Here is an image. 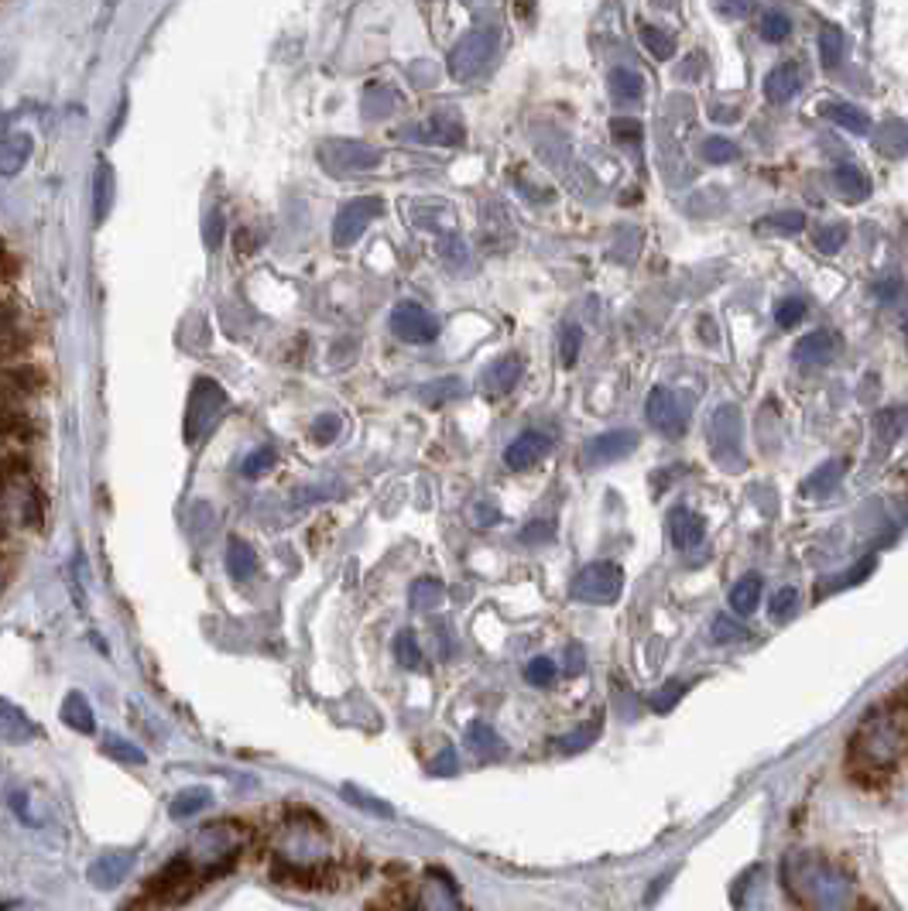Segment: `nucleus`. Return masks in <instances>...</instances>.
<instances>
[{
  "instance_id": "obj_28",
  "label": "nucleus",
  "mask_w": 908,
  "mask_h": 911,
  "mask_svg": "<svg viewBox=\"0 0 908 911\" xmlns=\"http://www.w3.org/2000/svg\"><path fill=\"white\" fill-rule=\"evenodd\" d=\"M761 603V579L758 576H744L734 589H731V607L740 618H751Z\"/></svg>"
},
{
  "instance_id": "obj_61",
  "label": "nucleus",
  "mask_w": 908,
  "mask_h": 911,
  "mask_svg": "<svg viewBox=\"0 0 908 911\" xmlns=\"http://www.w3.org/2000/svg\"><path fill=\"white\" fill-rule=\"evenodd\" d=\"M8 124H11V117H8V114H0V134L8 130Z\"/></svg>"
},
{
  "instance_id": "obj_23",
  "label": "nucleus",
  "mask_w": 908,
  "mask_h": 911,
  "mask_svg": "<svg viewBox=\"0 0 908 911\" xmlns=\"http://www.w3.org/2000/svg\"><path fill=\"white\" fill-rule=\"evenodd\" d=\"M823 117L834 120L837 127L850 130V134H871V117L861 111V106L850 103H823Z\"/></svg>"
},
{
  "instance_id": "obj_36",
  "label": "nucleus",
  "mask_w": 908,
  "mask_h": 911,
  "mask_svg": "<svg viewBox=\"0 0 908 911\" xmlns=\"http://www.w3.org/2000/svg\"><path fill=\"white\" fill-rule=\"evenodd\" d=\"M394 103H398V96H394L388 87H373V90H367V96H364V117H367V120L388 117V114L394 111Z\"/></svg>"
},
{
  "instance_id": "obj_19",
  "label": "nucleus",
  "mask_w": 908,
  "mask_h": 911,
  "mask_svg": "<svg viewBox=\"0 0 908 911\" xmlns=\"http://www.w3.org/2000/svg\"><path fill=\"white\" fill-rule=\"evenodd\" d=\"M62 723L76 734H93L96 730V716L90 710V700L83 692H69L62 703Z\"/></svg>"
},
{
  "instance_id": "obj_25",
  "label": "nucleus",
  "mask_w": 908,
  "mask_h": 911,
  "mask_svg": "<svg viewBox=\"0 0 908 911\" xmlns=\"http://www.w3.org/2000/svg\"><path fill=\"white\" fill-rule=\"evenodd\" d=\"M28 154H32L28 134H18V138L0 141V175H18L21 165L28 162Z\"/></svg>"
},
{
  "instance_id": "obj_37",
  "label": "nucleus",
  "mask_w": 908,
  "mask_h": 911,
  "mask_svg": "<svg viewBox=\"0 0 908 911\" xmlns=\"http://www.w3.org/2000/svg\"><path fill=\"white\" fill-rule=\"evenodd\" d=\"M798 607H803V600H798V589H792V586L779 589V593H774V600H771V621H774V624L792 621L795 613H798Z\"/></svg>"
},
{
  "instance_id": "obj_31",
  "label": "nucleus",
  "mask_w": 908,
  "mask_h": 911,
  "mask_svg": "<svg viewBox=\"0 0 908 911\" xmlns=\"http://www.w3.org/2000/svg\"><path fill=\"white\" fill-rule=\"evenodd\" d=\"M700 154H703V162H710V165H731V162H737V158H740V148L731 138H720V134H716V138L703 141Z\"/></svg>"
},
{
  "instance_id": "obj_55",
  "label": "nucleus",
  "mask_w": 908,
  "mask_h": 911,
  "mask_svg": "<svg viewBox=\"0 0 908 911\" xmlns=\"http://www.w3.org/2000/svg\"><path fill=\"white\" fill-rule=\"evenodd\" d=\"M898 288H901L898 278L877 281V285H874V299H877V302H895V299H898Z\"/></svg>"
},
{
  "instance_id": "obj_42",
  "label": "nucleus",
  "mask_w": 908,
  "mask_h": 911,
  "mask_svg": "<svg viewBox=\"0 0 908 911\" xmlns=\"http://www.w3.org/2000/svg\"><path fill=\"white\" fill-rule=\"evenodd\" d=\"M758 32H761V38L765 42H785L789 38V32H792V24H789V18L785 14H765L761 18V24H758Z\"/></svg>"
},
{
  "instance_id": "obj_16",
  "label": "nucleus",
  "mask_w": 908,
  "mask_h": 911,
  "mask_svg": "<svg viewBox=\"0 0 908 911\" xmlns=\"http://www.w3.org/2000/svg\"><path fill=\"white\" fill-rule=\"evenodd\" d=\"M834 350H837V339L830 333H809L795 343V360L806 367H819L834 360Z\"/></svg>"
},
{
  "instance_id": "obj_56",
  "label": "nucleus",
  "mask_w": 908,
  "mask_h": 911,
  "mask_svg": "<svg viewBox=\"0 0 908 911\" xmlns=\"http://www.w3.org/2000/svg\"><path fill=\"white\" fill-rule=\"evenodd\" d=\"M473 515H476L473 521H476L480 528H487V524H494V521L501 518L497 507H487V504H476V507H473Z\"/></svg>"
},
{
  "instance_id": "obj_24",
  "label": "nucleus",
  "mask_w": 908,
  "mask_h": 911,
  "mask_svg": "<svg viewBox=\"0 0 908 911\" xmlns=\"http://www.w3.org/2000/svg\"><path fill=\"white\" fill-rule=\"evenodd\" d=\"M111 203H114V169L106 165V162H100L96 172H93V220L96 223L106 220Z\"/></svg>"
},
{
  "instance_id": "obj_35",
  "label": "nucleus",
  "mask_w": 908,
  "mask_h": 911,
  "mask_svg": "<svg viewBox=\"0 0 908 911\" xmlns=\"http://www.w3.org/2000/svg\"><path fill=\"white\" fill-rule=\"evenodd\" d=\"M463 394V384L457 378H442V381H433V384H425L418 388V397L425 401V405H442V401H452V397H460Z\"/></svg>"
},
{
  "instance_id": "obj_41",
  "label": "nucleus",
  "mask_w": 908,
  "mask_h": 911,
  "mask_svg": "<svg viewBox=\"0 0 908 911\" xmlns=\"http://www.w3.org/2000/svg\"><path fill=\"white\" fill-rule=\"evenodd\" d=\"M394 655H398V661H402L405 668H418L422 665V651H418V641H415L412 631H402V634L394 637Z\"/></svg>"
},
{
  "instance_id": "obj_38",
  "label": "nucleus",
  "mask_w": 908,
  "mask_h": 911,
  "mask_svg": "<svg viewBox=\"0 0 908 911\" xmlns=\"http://www.w3.org/2000/svg\"><path fill=\"white\" fill-rule=\"evenodd\" d=\"M0 433L4 436H11V439H32L35 436V425H32V418L24 415V412H4L0 415Z\"/></svg>"
},
{
  "instance_id": "obj_57",
  "label": "nucleus",
  "mask_w": 908,
  "mask_h": 911,
  "mask_svg": "<svg viewBox=\"0 0 908 911\" xmlns=\"http://www.w3.org/2000/svg\"><path fill=\"white\" fill-rule=\"evenodd\" d=\"M679 692H682V685H673L669 692H662L658 700H655V710H658V713H665V710H669V706L679 700Z\"/></svg>"
},
{
  "instance_id": "obj_47",
  "label": "nucleus",
  "mask_w": 908,
  "mask_h": 911,
  "mask_svg": "<svg viewBox=\"0 0 908 911\" xmlns=\"http://www.w3.org/2000/svg\"><path fill=\"white\" fill-rule=\"evenodd\" d=\"M343 795H346V802H350V806H360V809H367V812H373V816H391V809L384 806V802H373L370 795H364V792L354 788V785H343Z\"/></svg>"
},
{
  "instance_id": "obj_15",
  "label": "nucleus",
  "mask_w": 908,
  "mask_h": 911,
  "mask_svg": "<svg viewBox=\"0 0 908 911\" xmlns=\"http://www.w3.org/2000/svg\"><path fill=\"white\" fill-rule=\"evenodd\" d=\"M798 87H803V69H798L795 62H782L779 69H771L768 79H765V96L771 103H789Z\"/></svg>"
},
{
  "instance_id": "obj_27",
  "label": "nucleus",
  "mask_w": 908,
  "mask_h": 911,
  "mask_svg": "<svg viewBox=\"0 0 908 911\" xmlns=\"http://www.w3.org/2000/svg\"><path fill=\"white\" fill-rule=\"evenodd\" d=\"M227 573L233 579H251L257 573V552L248 542L230 539V545H227Z\"/></svg>"
},
{
  "instance_id": "obj_14",
  "label": "nucleus",
  "mask_w": 908,
  "mask_h": 911,
  "mask_svg": "<svg viewBox=\"0 0 908 911\" xmlns=\"http://www.w3.org/2000/svg\"><path fill=\"white\" fill-rule=\"evenodd\" d=\"M518 381H521V357H518V354H507V357L494 360V364L484 370V391H487L491 397L507 394Z\"/></svg>"
},
{
  "instance_id": "obj_46",
  "label": "nucleus",
  "mask_w": 908,
  "mask_h": 911,
  "mask_svg": "<svg viewBox=\"0 0 908 911\" xmlns=\"http://www.w3.org/2000/svg\"><path fill=\"white\" fill-rule=\"evenodd\" d=\"M806 319V302L803 299H785V302H779V309H774V323L779 326H795V323H803Z\"/></svg>"
},
{
  "instance_id": "obj_11",
  "label": "nucleus",
  "mask_w": 908,
  "mask_h": 911,
  "mask_svg": "<svg viewBox=\"0 0 908 911\" xmlns=\"http://www.w3.org/2000/svg\"><path fill=\"white\" fill-rule=\"evenodd\" d=\"M669 539L679 552H692L697 545H703L706 524H703L700 515H692L689 507H673L669 511Z\"/></svg>"
},
{
  "instance_id": "obj_40",
  "label": "nucleus",
  "mask_w": 908,
  "mask_h": 911,
  "mask_svg": "<svg viewBox=\"0 0 908 911\" xmlns=\"http://www.w3.org/2000/svg\"><path fill=\"white\" fill-rule=\"evenodd\" d=\"M467 743L476 750V754H484V758H487V754H497V750H501V740L494 737L491 727H484V723H473L470 734H467Z\"/></svg>"
},
{
  "instance_id": "obj_30",
  "label": "nucleus",
  "mask_w": 908,
  "mask_h": 911,
  "mask_svg": "<svg viewBox=\"0 0 908 911\" xmlns=\"http://www.w3.org/2000/svg\"><path fill=\"white\" fill-rule=\"evenodd\" d=\"M819 56H823L826 69H837L843 62V32L837 28V24H826V28L819 32Z\"/></svg>"
},
{
  "instance_id": "obj_22",
  "label": "nucleus",
  "mask_w": 908,
  "mask_h": 911,
  "mask_svg": "<svg viewBox=\"0 0 908 911\" xmlns=\"http://www.w3.org/2000/svg\"><path fill=\"white\" fill-rule=\"evenodd\" d=\"M607 87H610V96L624 106L645 96V79H641V72H634V69H613L607 76Z\"/></svg>"
},
{
  "instance_id": "obj_13",
  "label": "nucleus",
  "mask_w": 908,
  "mask_h": 911,
  "mask_svg": "<svg viewBox=\"0 0 908 911\" xmlns=\"http://www.w3.org/2000/svg\"><path fill=\"white\" fill-rule=\"evenodd\" d=\"M549 449H552V439H549V436H542V433H525V436H518L512 446H507L504 463L512 466V470H528V466H536Z\"/></svg>"
},
{
  "instance_id": "obj_5",
  "label": "nucleus",
  "mask_w": 908,
  "mask_h": 911,
  "mask_svg": "<svg viewBox=\"0 0 908 911\" xmlns=\"http://www.w3.org/2000/svg\"><path fill=\"white\" fill-rule=\"evenodd\" d=\"M227 408V394L217 381L199 378L189 391V408H185V442H199Z\"/></svg>"
},
{
  "instance_id": "obj_3",
  "label": "nucleus",
  "mask_w": 908,
  "mask_h": 911,
  "mask_svg": "<svg viewBox=\"0 0 908 911\" xmlns=\"http://www.w3.org/2000/svg\"><path fill=\"white\" fill-rule=\"evenodd\" d=\"M621 593H624V569L618 562H590L570 583V597L576 603H590V607H610L621 600Z\"/></svg>"
},
{
  "instance_id": "obj_18",
  "label": "nucleus",
  "mask_w": 908,
  "mask_h": 911,
  "mask_svg": "<svg viewBox=\"0 0 908 911\" xmlns=\"http://www.w3.org/2000/svg\"><path fill=\"white\" fill-rule=\"evenodd\" d=\"M32 737H35V727L28 723V716H24L14 703L0 700V740H8V743H28Z\"/></svg>"
},
{
  "instance_id": "obj_20",
  "label": "nucleus",
  "mask_w": 908,
  "mask_h": 911,
  "mask_svg": "<svg viewBox=\"0 0 908 911\" xmlns=\"http://www.w3.org/2000/svg\"><path fill=\"white\" fill-rule=\"evenodd\" d=\"M834 185L843 193V199H850V203H864L871 196V178L858 165H850V162L834 169Z\"/></svg>"
},
{
  "instance_id": "obj_62",
  "label": "nucleus",
  "mask_w": 908,
  "mask_h": 911,
  "mask_svg": "<svg viewBox=\"0 0 908 911\" xmlns=\"http://www.w3.org/2000/svg\"><path fill=\"white\" fill-rule=\"evenodd\" d=\"M905 339H908V326H905Z\"/></svg>"
},
{
  "instance_id": "obj_54",
  "label": "nucleus",
  "mask_w": 908,
  "mask_h": 911,
  "mask_svg": "<svg viewBox=\"0 0 908 911\" xmlns=\"http://www.w3.org/2000/svg\"><path fill=\"white\" fill-rule=\"evenodd\" d=\"M220 237H223V217H220V212H209V220H206V247H217Z\"/></svg>"
},
{
  "instance_id": "obj_4",
  "label": "nucleus",
  "mask_w": 908,
  "mask_h": 911,
  "mask_svg": "<svg viewBox=\"0 0 908 911\" xmlns=\"http://www.w3.org/2000/svg\"><path fill=\"white\" fill-rule=\"evenodd\" d=\"M713 463L724 473H744V449H740V412L734 405H720L706 425Z\"/></svg>"
},
{
  "instance_id": "obj_21",
  "label": "nucleus",
  "mask_w": 908,
  "mask_h": 911,
  "mask_svg": "<svg viewBox=\"0 0 908 911\" xmlns=\"http://www.w3.org/2000/svg\"><path fill=\"white\" fill-rule=\"evenodd\" d=\"M874 148L885 158H905L908 154V124L905 120H885L874 134Z\"/></svg>"
},
{
  "instance_id": "obj_26",
  "label": "nucleus",
  "mask_w": 908,
  "mask_h": 911,
  "mask_svg": "<svg viewBox=\"0 0 908 911\" xmlns=\"http://www.w3.org/2000/svg\"><path fill=\"white\" fill-rule=\"evenodd\" d=\"M100 750L111 761H117V764H148V754L145 750L135 743V740H127V737H117V734H106L103 737V743H100Z\"/></svg>"
},
{
  "instance_id": "obj_58",
  "label": "nucleus",
  "mask_w": 908,
  "mask_h": 911,
  "mask_svg": "<svg viewBox=\"0 0 908 911\" xmlns=\"http://www.w3.org/2000/svg\"><path fill=\"white\" fill-rule=\"evenodd\" d=\"M579 668H583V651H579V648L573 645V648L566 651V672H570V676H576Z\"/></svg>"
},
{
  "instance_id": "obj_43",
  "label": "nucleus",
  "mask_w": 908,
  "mask_h": 911,
  "mask_svg": "<svg viewBox=\"0 0 908 911\" xmlns=\"http://www.w3.org/2000/svg\"><path fill=\"white\" fill-rule=\"evenodd\" d=\"M847 237H850V230L843 227V223H834V227H823L819 233H816V247L823 251V254H837L843 244H847Z\"/></svg>"
},
{
  "instance_id": "obj_48",
  "label": "nucleus",
  "mask_w": 908,
  "mask_h": 911,
  "mask_svg": "<svg viewBox=\"0 0 908 911\" xmlns=\"http://www.w3.org/2000/svg\"><path fill=\"white\" fill-rule=\"evenodd\" d=\"M518 539H521V545H545V542L555 539V528L549 521H531Z\"/></svg>"
},
{
  "instance_id": "obj_44",
  "label": "nucleus",
  "mask_w": 908,
  "mask_h": 911,
  "mask_svg": "<svg viewBox=\"0 0 908 911\" xmlns=\"http://www.w3.org/2000/svg\"><path fill=\"white\" fill-rule=\"evenodd\" d=\"M761 227L765 230H779V233H798V230L806 227V217H803V212H792V209L789 212H771V217Z\"/></svg>"
},
{
  "instance_id": "obj_1",
  "label": "nucleus",
  "mask_w": 908,
  "mask_h": 911,
  "mask_svg": "<svg viewBox=\"0 0 908 911\" xmlns=\"http://www.w3.org/2000/svg\"><path fill=\"white\" fill-rule=\"evenodd\" d=\"M898 692L888 706L871 713L850 737L847 747V771L861 788H885L898 771L901 758L908 754V703Z\"/></svg>"
},
{
  "instance_id": "obj_52",
  "label": "nucleus",
  "mask_w": 908,
  "mask_h": 911,
  "mask_svg": "<svg viewBox=\"0 0 908 911\" xmlns=\"http://www.w3.org/2000/svg\"><path fill=\"white\" fill-rule=\"evenodd\" d=\"M11 378H14L18 388H28V391H38L45 384V373L38 367H21V370L11 373Z\"/></svg>"
},
{
  "instance_id": "obj_39",
  "label": "nucleus",
  "mask_w": 908,
  "mask_h": 911,
  "mask_svg": "<svg viewBox=\"0 0 908 911\" xmlns=\"http://www.w3.org/2000/svg\"><path fill=\"white\" fill-rule=\"evenodd\" d=\"M272 463H275V452H272V446H261V449H254L251 456L244 463H240V473H244L248 480H257V476H264L272 470Z\"/></svg>"
},
{
  "instance_id": "obj_45",
  "label": "nucleus",
  "mask_w": 908,
  "mask_h": 911,
  "mask_svg": "<svg viewBox=\"0 0 908 911\" xmlns=\"http://www.w3.org/2000/svg\"><path fill=\"white\" fill-rule=\"evenodd\" d=\"M710 634H713V641H720V645H731V641H744L747 637V627H740L737 621H731V618L720 613V618H713Z\"/></svg>"
},
{
  "instance_id": "obj_50",
  "label": "nucleus",
  "mask_w": 908,
  "mask_h": 911,
  "mask_svg": "<svg viewBox=\"0 0 908 911\" xmlns=\"http://www.w3.org/2000/svg\"><path fill=\"white\" fill-rule=\"evenodd\" d=\"M579 330L576 326H563V333H559V343H563V364L573 367L576 364V354H579Z\"/></svg>"
},
{
  "instance_id": "obj_17",
  "label": "nucleus",
  "mask_w": 908,
  "mask_h": 911,
  "mask_svg": "<svg viewBox=\"0 0 908 911\" xmlns=\"http://www.w3.org/2000/svg\"><path fill=\"white\" fill-rule=\"evenodd\" d=\"M843 473H847V463H843V460L823 463L819 470H813V473L803 480V487H798V494H803V497H826L830 491H837V484L843 480Z\"/></svg>"
},
{
  "instance_id": "obj_6",
  "label": "nucleus",
  "mask_w": 908,
  "mask_h": 911,
  "mask_svg": "<svg viewBox=\"0 0 908 911\" xmlns=\"http://www.w3.org/2000/svg\"><path fill=\"white\" fill-rule=\"evenodd\" d=\"M319 158H323V169L333 175H350V172H370L378 169L381 151L370 148L364 141H323L319 145Z\"/></svg>"
},
{
  "instance_id": "obj_2",
  "label": "nucleus",
  "mask_w": 908,
  "mask_h": 911,
  "mask_svg": "<svg viewBox=\"0 0 908 911\" xmlns=\"http://www.w3.org/2000/svg\"><path fill=\"white\" fill-rule=\"evenodd\" d=\"M501 51V28L497 24H480V28H470L449 51V72L460 83H470V79L484 76L491 69V62Z\"/></svg>"
},
{
  "instance_id": "obj_7",
  "label": "nucleus",
  "mask_w": 908,
  "mask_h": 911,
  "mask_svg": "<svg viewBox=\"0 0 908 911\" xmlns=\"http://www.w3.org/2000/svg\"><path fill=\"white\" fill-rule=\"evenodd\" d=\"M384 212V203L378 196H360L354 203H346L340 212H336V223H333V244L336 247H350L357 244V240L364 237V230L378 220Z\"/></svg>"
},
{
  "instance_id": "obj_29",
  "label": "nucleus",
  "mask_w": 908,
  "mask_h": 911,
  "mask_svg": "<svg viewBox=\"0 0 908 911\" xmlns=\"http://www.w3.org/2000/svg\"><path fill=\"white\" fill-rule=\"evenodd\" d=\"M637 35H641V42H645V48L652 51L655 59H673L676 56V38L665 28H655V24H641Z\"/></svg>"
},
{
  "instance_id": "obj_60",
  "label": "nucleus",
  "mask_w": 908,
  "mask_h": 911,
  "mask_svg": "<svg viewBox=\"0 0 908 911\" xmlns=\"http://www.w3.org/2000/svg\"><path fill=\"white\" fill-rule=\"evenodd\" d=\"M850 911H885V908H877L874 901H867V898H861V901H858V904H853Z\"/></svg>"
},
{
  "instance_id": "obj_33",
  "label": "nucleus",
  "mask_w": 908,
  "mask_h": 911,
  "mask_svg": "<svg viewBox=\"0 0 908 911\" xmlns=\"http://www.w3.org/2000/svg\"><path fill=\"white\" fill-rule=\"evenodd\" d=\"M446 597V586L439 579H415L412 583V607L415 610H433Z\"/></svg>"
},
{
  "instance_id": "obj_32",
  "label": "nucleus",
  "mask_w": 908,
  "mask_h": 911,
  "mask_svg": "<svg viewBox=\"0 0 908 911\" xmlns=\"http://www.w3.org/2000/svg\"><path fill=\"white\" fill-rule=\"evenodd\" d=\"M209 788H185L175 802H172V819H189V816H196L199 809H206L209 806Z\"/></svg>"
},
{
  "instance_id": "obj_8",
  "label": "nucleus",
  "mask_w": 908,
  "mask_h": 911,
  "mask_svg": "<svg viewBox=\"0 0 908 911\" xmlns=\"http://www.w3.org/2000/svg\"><path fill=\"white\" fill-rule=\"evenodd\" d=\"M637 433H631V428H613V433H600L594 436L590 442H586L579 449V466L586 470H597V466H607V463H618L624 460V456H631L637 449Z\"/></svg>"
},
{
  "instance_id": "obj_12",
  "label": "nucleus",
  "mask_w": 908,
  "mask_h": 911,
  "mask_svg": "<svg viewBox=\"0 0 908 911\" xmlns=\"http://www.w3.org/2000/svg\"><path fill=\"white\" fill-rule=\"evenodd\" d=\"M130 867H135V856L130 853H106L90 867L87 877H90V884L96 891H114L120 880H127Z\"/></svg>"
},
{
  "instance_id": "obj_59",
  "label": "nucleus",
  "mask_w": 908,
  "mask_h": 911,
  "mask_svg": "<svg viewBox=\"0 0 908 911\" xmlns=\"http://www.w3.org/2000/svg\"><path fill=\"white\" fill-rule=\"evenodd\" d=\"M710 117H713V120H724V124H731V120H737V111H720V106H713Z\"/></svg>"
},
{
  "instance_id": "obj_10",
  "label": "nucleus",
  "mask_w": 908,
  "mask_h": 911,
  "mask_svg": "<svg viewBox=\"0 0 908 911\" xmlns=\"http://www.w3.org/2000/svg\"><path fill=\"white\" fill-rule=\"evenodd\" d=\"M645 415H648V425L658 428L662 436L679 439V436L686 433V408L679 405V397H676L669 388H655V391L648 394Z\"/></svg>"
},
{
  "instance_id": "obj_51",
  "label": "nucleus",
  "mask_w": 908,
  "mask_h": 911,
  "mask_svg": "<svg viewBox=\"0 0 908 911\" xmlns=\"http://www.w3.org/2000/svg\"><path fill=\"white\" fill-rule=\"evenodd\" d=\"M336 433H340V415H323V418H315V425H312L315 442H333Z\"/></svg>"
},
{
  "instance_id": "obj_34",
  "label": "nucleus",
  "mask_w": 908,
  "mask_h": 911,
  "mask_svg": "<svg viewBox=\"0 0 908 911\" xmlns=\"http://www.w3.org/2000/svg\"><path fill=\"white\" fill-rule=\"evenodd\" d=\"M429 130H433L429 141H436V145H460L463 141V124L452 114H436Z\"/></svg>"
},
{
  "instance_id": "obj_49",
  "label": "nucleus",
  "mask_w": 908,
  "mask_h": 911,
  "mask_svg": "<svg viewBox=\"0 0 908 911\" xmlns=\"http://www.w3.org/2000/svg\"><path fill=\"white\" fill-rule=\"evenodd\" d=\"M525 676H528V682H536V685H549L555 679V665L549 658H536L525 668Z\"/></svg>"
},
{
  "instance_id": "obj_53",
  "label": "nucleus",
  "mask_w": 908,
  "mask_h": 911,
  "mask_svg": "<svg viewBox=\"0 0 908 911\" xmlns=\"http://www.w3.org/2000/svg\"><path fill=\"white\" fill-rule=\"evenodd\" d=\"M610 134H618L621 141H634V138H641V124L631 120V117H613L610 120Z\"/></svg>"
},
{
  "instance_id": "obj_9",
  "label": "nucleus",
  "mask_w": 908,
  "mask_h": 911,
  "mask_svg": "<svg viewBox=\"0 0 908 911\" xmlns=\"http://www.w3.org/2000/svg\"><path fill=\"white\" fill-rule=\"evenodd\" d=\"M391 333L405 343H433L439 336V319L415 302H402L391 312Z\"/></svg>"
}]
</instances>
